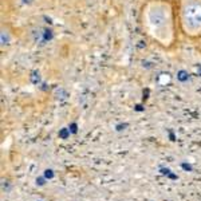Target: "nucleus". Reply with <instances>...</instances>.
I'll list each match as a JSON object with an SVG mask.
<instances>
[{
  "mask_svg": "<svg viewBox=\"0 0 201 201\" xmlns=\"http://www.w3.org/2000/svg\"><path fill=\"white\" fill-rule=\"evenodd\" d=\"M142 23L148 35L164 47H170L176 38L173 7L168 0H150L142 12Z\"/></svg>",
  "mask_w": 201,
  "mask_h": 201,
  "instance_id": "nucleus-1",
  "label": "nucleus"
},
{
  "mask_svg": "<svg viewBox=\"0 0 201 201\" xmlns=\"http://www.w3.org/2000/svg\"><path fill=\"white\" fill-rule=\"evenodd\" d=\"M180 24L186 35H201V0L180 1Z\"/></svg>",
  "mask_w": 201,
  "mask_h": 201,
  "instance_id": "nucleus-2",
  "label": "nucleus"
},
{
  "mask_svg": "<svg viewBox=\"0 0 201 201\" xmlns=\"http://www.w3.org/2000/svg\"><path fill=\"white\" fill-rule=\"evenodd\" d=\"M172 81V77L169 73H161V74L158 75L157 78V82L160 83V85H162V86H165V85H168V83H170Z\"/></svg>",
  "mask_w": 201,
  "mask_h": 201,
  "instance_id": "nucleus-3",
  "label": "nucleus"
},
{
  "mask_svg": "<svg viewBox=\"0 0 201 201\" xmlns=\"http://www.w3.org/2000/svg\"><path fill=\"white\" fill-rule=\"evenodd\" d=\"M177 78H178L180 81H185V79H188V73H186V71H184V70L178 71V74H177Z\"/></svg>",
  "mask_w": 201,
  "mask_h": 201,
  "instance_id": "nucleus-4",
  "label": "nucleus"
}]
</instances>
